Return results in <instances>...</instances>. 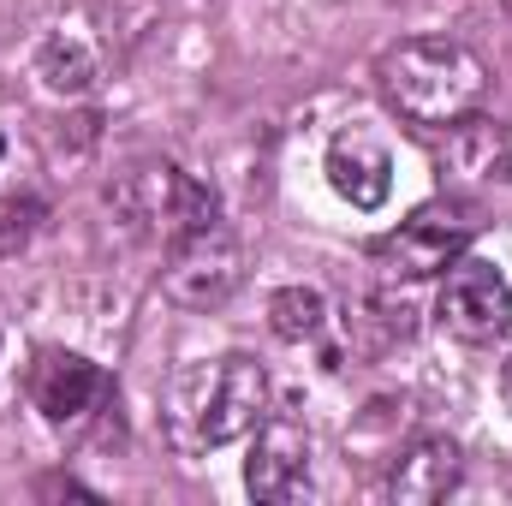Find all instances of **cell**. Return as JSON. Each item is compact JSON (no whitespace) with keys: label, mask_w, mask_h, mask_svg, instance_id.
I'll return each instance as SVG.
<instances>
[{"label":"cell","mask_w":512,"mask_h":506,"mask_svg":"<svg viewBox=\"0 0 512 506\" xmlns=\"http://www.w3.org/2000/svg\"><path fill=\"white\" fill-rule=\"evenodd\" d=\"M376 84H382V102L399 120L447 131V126H459L465 114L483 108L489 66L465 42H453V36H411V42H399V48L382 54Z\"/></svg>","instance_id":"1"},{"label":"cell","mask_w":512,"mask_h":506,"mask_svg":"<svg viewBox=\"0 0 512 506\" xmlns=\"http://www.w3.org/2000/svg\"><path fill=\"white\" fill-rule=\"evenodd\" d=\"M108 203L126 215L137 233L167 239V245H173L179 233H197V227L221 221V197H215L203 179L179 173L173 161H137V167H126V173L108 185Z\"/></svg>","instance_id":"2"},{"label":"cell","mask_w":512,"mask_h":506,"mask_svg":"<svg viewBox=\"0 0 512 506\" xmlns=\"http://www.w3.org/2000/svg\"><path fill=\"white\" fill-rule=\"evenodd\" d=\"M471 233H477V215L465 203H429L411 221H399L387 239H376L370 262L382 268V280H429L465 256Z\"/></svg>","instance_id":"3"},{"label":"cell","mask_w":512,"mask_h":506,"mask_svg":"<svg viewBox=\"0 0 512 506\" xmlns=\"http://www.w3.org/2000/svg\"><path fill=\"white\" fill-rule=\"evenodd\" d=\"M167 298L185 310H221L245 280V245L227 221H209L197 233H179L167 245Z\"/></svg>","instance_id":"4"},{"label":"cell","mask_w":512,"mask_h":506,"mask_svg":"<svg viewBox=\"0 0 512 506\" xmlns=\"http://www.w3.org/2000/svg\"><path fill=\"white\" fill-rule=\"evenodd\" d=\"M441 328L465 346H501L512 334V286L489 256H459L441 280V304H435Z\"/></svg>","instance_id":"5"},{"label":"cell","mask_w":512,"mask_h":506,"mask_svg":"<svg viewBox=\"0 0 512 506\" xmlns=\"http://www.w3.org/2000/svg\"><path fill=\"white\" fill-rule=\"evenodd\" d=\"M262 417H268V370L245 352L221 358L215 376L203 381V399H197V441L203 447L245 441V435H256Z\"/></svg>","instance_id":"6"},{"label":"cell","mask_w":512,"mask_h":506,"mask_svg":"<svg viewBox=\"0 0 512 506\" xmlns=\"http://www.w3.org/2000/svg\"><path fill=\"white\" fill-rule=\"evenodd\" d=\"M245 489L268 506L310 495V435L298 417H262L245 459Z\"/></svg>","instance_id":"7"},{"label":"cell","mask_w":512,"mask_h":506,"mask_svg":"<svg viewBox=\"0 0 512 506\" xmlns=\"http://www.w3.org/2000/svg\"><path fill=\"white\" fill-rule=\"evenodd\" d=\"M328 185H334L352 209L376 215L387 197H393V155H387V143L364 126L340 131V137L328 143Z\"/></svg>","instance_id":"8"},{"label":"cell","mask_w":512,"mask_h":506,"mask_svg":"<svg viewBox=\"0 0 512 506\" xmlns=\"http://www.w3.org/2000/svg\"><path fill=\"white\" fill-rule=\"evenodd\" d=\"M459 477H465L459 447H453L447 435H417V441L393 459L387 495L399 506H429V501H447V495L459 489Z\"/></svg>","instance_id":"9"},{"label":"cell","mask_w":512,"mask_h":506,"mask_svg":"<svg viewBox=\"0 0 512 506\" xmlns=\"http://www.w3.org/2000/svg\"><path fill=\"white\" fill-rule=\"evenodd\" d=\"M102 387H108V376L90 358H78V352H42L36 376H30V399H36V411L48 423H72V417H84L102 399Z\"/></svg>","instance_id":"10"},{"label":"cell","mask_w":512,"mask_h":506,"mask_svg":"<svg viewBox=\"0 0 512 506\" xmlns=\"http://www.w3.org/2000/svg\"><path fill=\"white\" fill-rule=\"evenodd\" d=\"M441 167H447V173H459V179H477V185H501V179H512V143H507V131H495L489 120L465 114L459 126H447Z\"/></svg>","instance_id":"11"},{"label":"cell","mask_w":512,"mask_h":506,"mask_svg":"<svg viewBox=\"0 0 512 506\" xmlns=\"http://www.w3.org/2000/svg\"><path fill=\"white\" fill-rule=\"evenodd\" d=\"M36 78H42L48 96H84V90L96 84V54H90V42L66 36V30L42 36V48H36Z\"/></svg>","instance_id":"12"},{"label":"cell","mask_w":512,"mask_h":506,"mask_svg":"<svg viewBox=\"0 0 512 506\" xmlns=\"http://www.w3.org/2000/svg\"><path fill=\"white\" fill-rule=\"evenodd\" d=\"M268 328L286 340V346H304V340H322L328 328V298L316 286H280L268 298Z\"/></svg>","instance_id":"13"},{"label":"cell","mask_w":512,"mask_h":506,"mask_svg":"<svg viewBox=\"0 0 512 506\" xmlns=\"http://www.w3.org/2000/svg\"><path fill=\"white\" fill-rule=\"evenodd\" d=\"M411 316H417V310H411L405 298L376 292V298H364V304H358L352 334H358L370 352H387V346H399V340H411V334H417V322H411Z\"/></svg>","instance_id":"14"},{"label":"cell","mask_w":512,"mask_h":506,"mask_svg":"<svg viewBox=\"0 0 512 506\" xmlns=\"http://www.w3.org/2000/svg\"><path fill=\"white\" fill-rule=\"evenodd\" d=\"M42 221H48V209L36 197H6L0 203V256H18L42 233Z\"/></svg>","instance_id":"15"},{"label":"cell","mask_w":512,"mask_h":506,"mask_svg":"<svg viewBox=\"0 0 512 506\" xmlns=\"http://www.w3.org/2000/svg\"><path fill=\"white\" fill-rule=\"evenodd\" d=\"M501 405L512 411V352H507V364H501Z\"/></svg>","instance_id":"16"},{"label":"cell","mask_w":512,"mask_h":506,"mask_svg":"<svg viewBox=\"0 0 512 506\" xmlns=\"http://www.w3.org/2000/svg\"><path fill=\"white\" fill-rule=\"evenodd\" d=\"M0 155H6V143H0Z\"/></svg>","instance_id":"17"},{"label":"cell","mask_w":512,"mask_h":506,"mask_svg":"<svg viewBox=\"0 0 512 506\" xmlns=\"http://www.w3.org/2000/svg\"><path fill=\"white\" fill-rule=\"evenodd\" d=\"M507 6H512V0H507Z\"/></svg>","instance_id":"18"}]
</instances>
